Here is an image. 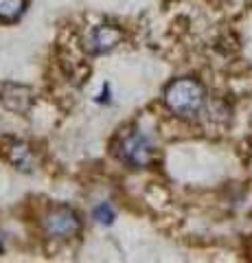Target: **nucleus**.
<instances>
[{
    "mask_svg": "<svg viewBox=\"0 0 252 263\" xmlns=\"http://www.w3.org/2000/svg\"><path fill=\"white\" fill-rule=\"evenodd\" d=\"M5 250V246H3V239H0V252H3Z\"/></svg>",
    "mask_w": 252,
    "mask_h": 263,
    "instance_id": "nucleus-9",
    "label": "nucleus"
},
{
    "mask_svg": "<svg viewBox=\"0 0 252 263\" xmlns=\"http://www.w3.org/2000/svg\"><path fill=\"white\" fill-rule=\"evenodd\" d=\"M92 219H96L103 226H110V224H114L117 213H114V209H112L110 202H101V204H96V206L92 209Z\"/></svg>",
    "mask_w": 252,
    "mask_h": 263,
    "instance_id": "nucleus-8",
    "label": "nucleus"
},
{
    "mask_svg": "<svg viewBox=\"0 0 252 263\" xmlns=\"http://www.w3.org/2000/svg\"><path fill=\"white\" fill-rule=\"evenodd\" d=\"M44 230L55 239H70L79 235L81 219L70 206H57L44 217Z\"/></svg>",
    "mask_w": 252,
    "mask_h": 263,
    "instance_id": "nucleus-3",
    "label": "nucleus"
},
{
    "mask_svg": "<svg viewBox=\"0 0 252 263\" xmlns=\"http://www.w3.org/2000/svg\"><path fill=\"white\" fill-rule=\"evenodd\" d=\"M206 101V90L198 79L182 77L171 81L165 88V103L176 117L191 119L195 117Z\"/></svg>",
    "mask_w": 252,
    "mask_h": 263,
    "instance_id": "nucleus-1",
    "label": "nucleus"
},
{
    "mask_svg": "<svg viewBox=\"0 0 252 263\" xmlns=\"http://www.w3.org/2000/svg\"><path fill=\"white\" fill-rule=\"evenodd\" d=\"M27 0H0V18L3 20H15L24 11Z\"/></svg>",
    "mask_w": 252,
    "mask_h": 263,
    "instance_id": "nucleus-7",
    "label": "nucleus"
},
{
    "mask_svg": "<svg viewBox=\"0 0 252 263\" xmlns=\"http://www.w3.org/2000/svg\"><path fill=\"white\" fill-rule=\"evenodd\" d=\"M0 103L9 112L27 114L33 105V90L20 84H3L0 86Z\"/></svg>",
    "mask_w": 252,
    "mask_h": 263,
    "instance_id": "nucleus-5",
    "label": "nucleus"
},
{
    "mask_svg": "<svg viewBox=\"0 0 252 263\" xmlns=\"http://www.w3.org/2000/svg\"><path fill=\"white\" fill-rule=\"evenodd\" d=\"M0 154L11 164H15L20 171H33V164H35L33 154H31L29 147L22 141H18V138H9V136L3 138V141H0Z\"/></svg>",
    "mask_w": 252,
    "mask_h": 263,
    "instance_id": "nucleus-6",
    "label": "nucleus"
},
{
    "mask_svg": "<svg viewBox=\"0 0 252 263\" xmlns=\"http://www.w3.org/2000/svg\"><path fill=\"white\" fill-rule=\"evenodd\" d=\"M117 156L129 167H147L153 156V145L141 132H132V134L121 138Z\"/></svg>",
    "mask_w": 252,
    "mask_h": 263,
    "instance_id": "nucleus-2",
    "label": "nucleus"
},
{
    "mask_svg": "<svg viewBox=\"0 0 252 263\" xmlns=\"http://www.w3.org/2000/svg\"><path fill=\"white\" fill-rule=\"evenodd\" d=\"M121 40H123V31L112 27V24H96L88 31V35L84 37V46L88 53L92 55H101L112 51Z\"/></svg>",
    "mask_w": 252,
    "mask_h": 263,
    "instance_id": "nucleus-4",
    "label": "nucleus"
}]
</instances>
